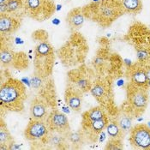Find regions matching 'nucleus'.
I'll return each mask as SVG.
<instances>
[{
    "mask_svg": "<svg viewBox=\"0 0 150 150\" xmlns=\"http://www.w3.org/2000/svg\"><path fill=\"white\" fill-rule=\"evenodd\" d=\"M27 99L26 88L19 80L9 78L0 88L1 106L10 112H22Z\"/></svg>",
    "mask_w": 150,
    "mask_h": 150,
    "instance_id": "nucleus-1",
    "label": "nucleus"
},
{
    "mask_svg": "<svg viewBox=\"0 0 150 150\" xmlns=\"http://www.w3.org/2000/svg\"><path fill=\"white\" fill-rule=\"evenodd\" d=\"M128 101L131 109L137 115L144 112L149 101L146 88H139L133 84L129 85L128 88Z\"/></svg>",
    "mask_w": 150,
    "mask_h": 150,
    "instance_id": "nucleus-2",
    "label": "nucleus"
},
{
    "mask_svg": "<svg viewBox=\"0 0 150 150\" xmlns=\"http://www.w3.org/2000/svg\"><path fill=\"white\" fill-rule=\"evenodd\" d=\"M129 142L134 149L150 150V128L137 125L130 129Z\"/></svg>",
    "mask_w": 150,
    "mask_h": 150,
    "instance_id": "nucleus-3",
    "label": "nucleus"
},
{
    "mask_svg": "<svg viewBox=\"0 0 150 150\" xmlns=\"http://www.w3.org/2000/svg\"><path fill=\"white\" fill-rule=\"evenodd\" d=\"M49 131V126L45 121L32 119L24 131V137L28 141L35 142L46 138Z\"/></svg>",
    "mask_w": 150,
    "mask_h": 150,
    "instance_id": "nucleus-4",
    "label": "nucleus"
},
{
    "mask_svg": "<svg viewBox=\"0 0 150 150\" xmlns=\"http://www.w3.org/2000/svg\"><path fill=\"white\" fill-rule=\"evenodd\" d=\"M46 123L49 129L52 130H58L64 133H68L70 130L67 117L58 110H53L49 113Z\"/></svg>",
    "mask_w": 150,
    "mask_h": 150,
    "instance_id": "nucleus-5",
    "label": "nucleus"
},
{
    "mask_svg": "<svg viewBox=\"0 0 150 150\" xmlns=\"http://www.w3.org/2000/svg\"><path fill=\"white\" fill-rule=\"evenodd\" d=\"M67 134L68 133L50 129L45 138L46 145L50 149H62L68 143Z\"/></svg>",
    "mask_w": 150,
    "mask_h": 150,
    "instance_id": "nucleus-6",
    "label": "nucleus"
},
{
    "mask_svg": "<svg viewBox=\"0 0 150 150\" xmlns=\"http://www.w3.org/2000/svg\"><path fill=\"white\" fill-rule=\"evenodd\" d=\"M30 117L34 120L46 121L49 116L48 106L46 103L40 99H35L30 105Z\"/></svg>",
    "mask_w": 150,
    "mask_h": 150,
    "instance_id": "nucleus-7",
    "label": "nucleus"
},
{
    "mask_svg": "<svg viewBox=\"0 0 150 150\" xmlns=\"http://www.w3.org/2000/svg\"><path fill=\"white\" fill-rule=\"evenodd\" d=\"M18 20L9 16L8 14L0 15V32L1 34H11L19 28Z\"/></svg>",
    "mask_w": 150,
    "mask_h": 150,
    "instance_id": "nucleus-8",
    "label": "nucleus"
},
{
    "mask_svg": "<svg viewBox=\"0 0 150 150\" xmlns=\"http://www.w3.org/2000/svg\"><path fill=\"white\" fill-rule=\"evenodd\" d=\"M45 6V0H23V9L28 15L40 16L42 14Z\"/></svg>",
    "mask_w": 150,
    "mask_h": 150,
    "instance_id": "nucleus-9",
    "label": "nucleus"
},
{
    "mask_svg": "<svg viewBox=\"0 0 150 150\" xmlns=\"http://www.w3.org/2000/svg\"><path fill=\"white\" fill-rule=\"evenodd\" d=\"M14 139L12 137L11 134L8 128L6 126V124L4 122L3 118H1L0 123V149H11V145H13Z\"/></svg>",
    "mask_w": 150,
    "mask_h": 150,
    "instance_id": "nucleus-10",
    "label": "nucleus"
},
{
    "mask_svg": "<svg viewBox=\"0 0 150 150\" xmlns=\"http://www.w3.org/2000/svg\"><path fill=\"white\" fill-rule=\"evenodd\" d=\"M65 102L73 111H80L82 105V98L81 95L74 90H67L65 93Z\"/></svg>",
    "mask_w": 150,
    "mask_h": 150,
    "instance_id": "nucleus-11",
    "label": "nucleus"
},
{
    "mask_svg": "<svg viewBox=\"0 0 150 150\" xmlns=\"http://www.w3.org/2000/svg\"><path fill=\"white\" fill-rule=\"evenodd\" d=\"M130 79H131V84L139 87V88H144L148 86V78L146 70L142 68H137L135 69L130 74Z\"/></svg>",
    "mask_w": 150,
    "mask_h": 150,
    "instance_id": "nucleus-12",
    "label": "nucleus"
},
{
    "mask_svg": "<svg viewBox=\"0 0 150 150\" xmlns=\"http://www.w3.org/2000/svg\"><path fill=\"white\" fill-rule=\"evenodd\" d=\"M85 21L84 14L80 9L73 10L67 16V23H69V27L73 29L80 28L83 25Z\"/></svg>",
    "mask_w": 150,
    "mask_h": 150,
    "instance_id": "nucleus-13",
    "label": "nucleus"
},
{
    "mask_svg": "<svg viewBox=\"0 0 150 150\" xmlns=\"http://www.w3.org/2000/svg\"><path fill=\"white\" fill-rule=\"evenodd\" d=\"M106 115L105 113L104 110L101 107H100V106L93 107V108L90 109L89 111L86 112L83 114V120H82L83 125H88V124L91 123L93 121L100 119V118L104 117Z\"/></svg>",
    "mask_w": 150,
    "mask_h": 150,
    "instance_id": "nucleus-14",
    "label": "nucleus"
},
{
    "mask_svg": "<svg viewBox=\"0 0 150 150\" xmlns=\"http://www.w3.org/2000/svg\"><path fill=\"white\" fill-rule=\"evenodd\" d=\"M108 123H109L108 118H107L106 116H105L104 117H102L100 119L93 121V122L88 124V125H85L84 127L86 128L88 130H89L90 133H92V134L96 136V135L101 133L104 129H105Z\"/></svg>",
    "mask_w": 150,
    "mask_h": 150,
    "instance_id": "nucleus-15",
    "label": "nucleus"
},
{
    "mask_svg": "<svg viewBox=\"0 0 150 150\" xmlns=\"http://www.w3.org/2000/svg\"><path fill=\"white\" fill-rule=\"evenodd\" d=\"M106 3L102 4L99 7V12L98 15L102 20H112L113 17L116 16V9L115 6H113L109 1L105 0Z\"/></svg>",
    "mask_w": 150,
    "mask_h": 150,
    "instance_id": "nucleus-16",
    "label": "nucleus"
},
{
    "mask_svg": "<svg viewBox=\"0 0 150 150\" xmlns=\"http://www.w3.org/2000/svg\"><path fill=\"white\" fill-rule=\"evenodd\" d=\"M106 133L110 139H121L123 137V130L118 125L117 121L109 122L105 128Z\"/></svg>",
    "mask_w": 150,
    "mask_h": 150,
    "instance_id": "nucleus-17",
    "label": "nucleus"
},
{
    "mask_svg": "<svg viewBox=\"0 0 150 150\" xmlns=\"http://www.w3.org/2000/svg\"><path fill=\"white\" fill-rule=\"evenodd\" d=\"M122 8L130 13H137L142 9L141 0H121Z\"/></svg>",
    "mask_w": 150,
    "mask_h": 150,
    "instance_id": "nucleus-18",
    "label": "nucleus"
},
{
    "mask_svg": "<svg viewBox=\"0 0 150 150\" xmlns=\"http://www.w3.org/2000/svg\"><path fill=\"white\" fill-rule=\"evenodd\" d=\"M15 59V54L14 52L7 49V48H2L1 49V52H0V60L3 65L8 66L10 64H11L14 62Z\"/></svg>",
    "mask_w": 150,
    "mask_h": 150,
    "instance_id": "nucleus-19",
    "label": "nucleus"
},
{
    "mask_svg": "<svg viewBox=\"0 0 150 150\" xmlns=\"http://www.w3.org/2000/svg\"><path fill=\"white\" fill-rule=\"evenodd\" d=\"M91 93L98 100H101L105 96V93H106L105 85L102 82H98V83L94 84L93 87L91 88Z\"/></svg>",
    "mask_w": 150,
    "mask_h": 150,
    "instance_id": "nucleus-20",
    "label": "nucleus"
},
{
    "mask_svg": "<svg viewBox=\"0 0 150 150\" xmlns=\"http://www.w3.org/2000/svg\"><path fill=\"white\" fill-rule=\"evenodd\" d=\"M67 140L68 142L70 143L71 145L74 146H81L83 144L84 142V137L82 133L76 131V132H73L69 130L67 134Z\"/></svg>",
    "mask_w": 150,
    "mask_h": 150,
    "instance_id": "nucleus-21",
    "label": "nucleus"
},
{
    "mask_svg": "<svg viewBox=\"0 0 150 150\" xmlns=\"http://www.w3.org/2000/svg\"><path fill=\"white\" fill-rule=\"evenodd\" d=\"M117 122L124 132H126V131H129V129H131L132 117L129 115H127V114L121 115L118 117Z\"/></svg>",
    "mask_w": 150,
    "mask_h": 150,
    "instance_id": "nucleus-22",
    "label": "nucleus"
},
{
    "mask_svg": "<svg viewBox=\"0 0 150 150\" xmlns=\"http://www.w3.org/2000/svg\"><path fill=\"white\" fill-rule=\"evenodd\" d=\"M35 52L37 57H40V58L47 57L52 52V46H50L48 42H42L37 46L35 49Z\"/></svg>",
    "mask_w": 150,
    "mask_h": 150,
    "instance_id": "nucleus-23",
    "label": "nucleus"
},
{
    "mask_svg": "<svg viewBox=\"0 0 150 150\" xmlns=\"http://www.w3.org/2000/svg\"><path fill=\"white\" fill-rule=\"evenodd\" d=\"M7 14L15 13L19 10L23 9V0H9L6 3Z\"/></svg>",
    "mask_w": 150,
    "mask_h": 150,
    "instance_id": "nucleus-24",
    "label": "nucleus"
},
{
    "mask_svg": "<svg viewBox=\"0 0 150 150\" xmlns=\"http://www.w3.org/2000/svg\"><path fill=\"white\" fill-rule=\"evenodd\" d=\"M105 149L110 150L122 149L123 145L121 142V139H110V141L107 142Z\"/></svg>",
    "mask_w": 150,
    "mask_h": 150,
    "instance_id": "nucleus-25",
    "label": "nucleus"
},
{
    "mask_svg": "<svg viewBox=\"0 0 150 150\" xmlns=\"http://www.w3.org/2000/svg\"><path fill=\"white\" fill-rule=\"evenodd\" d=\"M146 70V74H147V78H148V85L150 87V68H148Z\"/></svg>",
    "mask_w": 150,
    "mask_h": 150,
    "instance_id": "nucleus-26",
    "label": "nucleus"
},
{
    "mask_svg": "<svg viewBox=\"0 0 150 150\" xmlns=\"http://www.w3.org/2000/svg\"><path fill=\"white\" fill-rule=\"evenodd\" d=\"M59 23H60V22H59V20L57 19V18H56V19H54V20H53V22H52V23H53L54 25H58Z\"/></svg>",
    "mask_w": 150,
    "mask_h": 150,
    "instance_id": "nucleus-27",
    "label": "nucleus"
},
{
    "mask_svg": "<svg viewBox=\"0 0 150 150\" xmlns=\"http://www.w3.org/2000/svg\"><path fill=\"white\" fill-rule=\"evenodd\" d=\"M8 1H9V0H0V5H1V4H6Z\"/></svg>",
    "mask_w": 150,
    "mask_h": 150,
    "instance_id": "nucleus-28",
    "label": "nucleus"
},
{
    "mask_svg": "<svg viewBox=\"0 0 150 150\" xmlns=\"http://www.w3.org/2000/svg\"><path fill=\"white\" fill-rule=\"evenodd\" d=\"M100 0H93V2H94V3H99Z\"/></svg>",
    "mask_w": 150,
    "mask_h": 150,
    "instance_id": "nucleus-29",
    "label": "nucleus"
},
{
    "mask_svg": "<svg viewBox=\"0 0 150 150\" xmlns=\"http://www.w3.org/2000/svg\"><path fill=\"white\" fill-rule=\"evenodd\" d=\"M107 1H112V0H107Z\"/></svg>",
    "mask_w": 150,
    "mask_h": 150,
    "instance_id": "nucleus-30",
    "label": "nucleus"
}]
</instances>
